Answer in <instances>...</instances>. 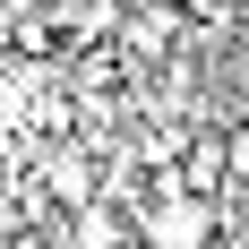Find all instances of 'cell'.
Segmentation results:
<instances>
[{
	"mask_svg": "<svg viewBox=\"0 0 249 249\" xmlns=\"http://www.w3.org/2000/svg\"><path fill=\"white\" fill-rule=\"evenodd\" d=\"M206 224H215V215H206L198 198H163L146 215V232H155V249H206Z\"/></svg>",
	"mask_w": 249,
	"mask_h": 249,
	"instance_id": "cell-1",
	"label": "cell"
},
{
	"mask_svg": "<svg viewBox=\"0 0 249 249\" xmlns=\"http://www.w3.org/2000/svg\"><path fill=\"white\" fill-rule=\"evenodd\" d=\"M43 189H52L60 206H86V198L103 189V172H95V155H77V146H60V155L43 163Z\"/></svg>",
	"mask_w": 249,
	"mask_h": 249,
	"instance_id": "cell-2",
	"label": "cell"
},
{
	"mask_svg": "<svg viewBox=\"0 0 249 249\" xmlns=\"http://www.w3.org/2000/svg\"><path fill=\"white\" fill-rule=\"evenodd\" d=\"M77 241H86V249H121V241H129V224H121V206L103 198V189H95L86 206H77Z\"/></svg>",
	"mask_w": 249,
	"mask_h": 249,
	"instance_id": "cell-3",
	"label": "cell"
},
{
	"mask_svg": "<svg viewBox=\"0 0 249 249\" xmlns=\"http://www.w3.org/2000/svg\"><path fill=\"white\" fill-rule=\"evenodd\" d=\"M112 26H121V0H69V35L95 43V35H112Z\"/></svg>",
	"mask_w": 249,
	"mask_h": 249,
	"instance_id": "cell-4",
	"label": "cell"
},
{
	"mask_svg": "<svg viewBox=\"0 0 249 249\" xmlns=\"http://www.w3.org/2000/svg\"><path fill=\"white\" fill-rule=\"evenodd\" d=\"M232 172H249V129H232Z\"/></svg>",
	"mask_w": 249,
	"mask_h": 249,
	"instance_id": "cell-5",
	"label": "cell"
},
{
	"mask_svg": "<svg viewBox=\"0 0 249 249\" xmlns=\"http://www.w3.org/2000/svg\"><path fill=\"white\" fill-rule=\"evenodd\" d=\"M241 129H249V95H241Z\"/></svg>",
	"mask_w": 249,
	"mask_h": 249,
	"instance_id": "cell-6",
	"label": "cell"
}]
</instances>
